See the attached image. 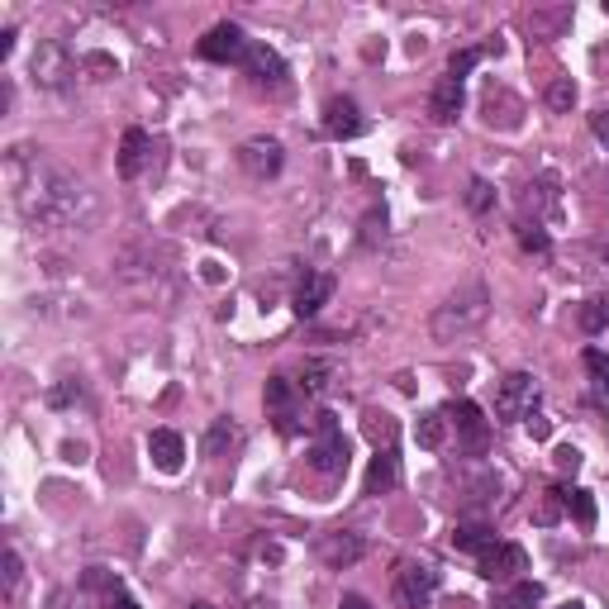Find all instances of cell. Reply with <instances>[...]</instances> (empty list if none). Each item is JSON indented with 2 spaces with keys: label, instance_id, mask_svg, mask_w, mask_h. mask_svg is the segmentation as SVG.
<instances>
[{
  "label": "cell",
  "instance_id": "cell-39",
  "mask_svg": "<svg viewBox=\"0 0 609 609\" xmlns=\"http://www.w3.org/2000/svg\"><path fill=\"white\" fill-rule=\"evenodd\" d=\"M381 238H386V215H381V210H367V215H362V243L376 248Z\"/></svg>",
  "mask_w": 609,
  "mask_h": 609
},
{
  "label": "cell",
  "instance_id": "cell-20",
  "mask_svg": "<svg viewBox=\"0 0 609 609\" xmlns=\"http://www.w3.org/2000/svg\"><path fill=\"white\" fill-rule=\"evenodd\" d=\"M429 115L438 119V124H452V119L462 115V81L438 77V86L429 91Z\"/></svg>",
  "mask_w": 609,
  "mask_h": 609
},
{
  "label": "cell",
  "instance_id": "cell-15",
  "mask_svg": "<svg viewBox=\"0 0 609 609\" xmlns=\"http://www.w3.org/2000/svg\"><path fill=\"white\" fill-rule=\"evenodd\" d=\"M481 105H486V124L491 129H519L524 124V100L514 91H505V86H491Z\"/></svg>",
  "mask_w": 609,
  "mask_h": 609
},
{
  "label": "cell",
  "instance_id": "cell-19",
  "mask_svg": "<svg viewBox=\"0 0 609 609\" xmlns=\"http://www.w3.org/2000/svg\"><path fill=\"white\" fill-rule=\"evenodd\" d=\"M148 452H153V462H158V472H181V462H186V443H181L177 429H153L148 433Z\"/></svg>",
  "mask_w": 609,
  "mask_h": 609
},
{
  "label": "cell",
  "instance_id": "cell-8",
  "mask_svg": "<svg viewBox=\"0 0 609 609\" xmlns=\"http://www.w3.org/2000/svg\"><path fill=\"white\" fill-rule=\"evenodd\" d=\"M433 590H438V571L424 562H400L395 567V600L405 609H429Z\"/></svg>",
  "mask_w": 609,
  "mask_h": 609
},
{
  "label": "cell",
  "instance_id": "cell-17",
  "mask_svg": "<svg viewBox=\"0 0 609 609\" xmlns=\"http://www.w3.org/2000/svg\"><path fill=\"white\" fill-rule=\"evenodd\" d=\"M343 381V367H338L334 357H305V367H300V391L305 395H329Z\"/></svg>",
  "mask_w": 609,
  "mask_h": 609
},
{
  "label": "cell",
  "instance_id": "cell-48",
  "mask_svg": "<svg viewBox=\"0 0 609 609\" xmlns=\"http://www.w3.org/2000/svg\"><path fill=\"white\" fill-rule=\"evenodd\" d=\"M557 609H586V605H581V600H567V605H557Z\"/></svg>",
  "mask_w": 609,
  "mask_h": 609
},
{
  "label": "cell",
  "instance_id": "cell-44",
  "mask_svg": "<svg viewBox=\"0 0 609 609\" xmlns=\"http://www.w3.org/2000/svg\"><path fill=\"white\" fill-rule=\"evenodd\" d=\"M100 609H138V600H134V595H124V590H115V595H105V600H100Z\"/></svg>",
  "mask_w": 609,
  "mask_h": 609
},
{
  "label": "cell",
  "instance_id": "cell-5",
  "mask_svg": "<svg viewBox=\"0 0 609 609\" xmlns=\"http://www.w3.org/2000/svg\"><path fill=\"white\" fill-rule=\"evenodd\" d=\"M533 405H538V381L529 372H510L500 386H495V414L514 424V419H529Z\"/></svg>",
  "mask_w": 609,
  "mask_h": 609
},
{
  "label": "cell",
  "instance_id": "cell-16",
  "mask_svg": "<svg viewBox=\"0 0 609 609\" xmlns=\"http://www.w3.org/2000/svg\"><path fill=\"white\" fill-rule=\"evenodd\" d=\"M324 134L329 138H357L362 134V115H357V100L348 96H334V100H324Z\"/></svg>",
  "mask_w": 609,
  "mask_h": 609
},
{
  "label": "cell",
  "instance_id": "cell-26",
  "mask_svg": "<svg viewBox=\"0 0 609 609\" xmlns=\"http://www.w3.org/2000/svg\"><path fill=\"white\" fill-rule=\"evenodd\" d=\"M448 410H429L419 414V429H414V438H419V448H443V438H448Z\"/></svg>",
  "mask_w": 609,
  "mask_h": 609
},
{
  "label": "cell",
  "instance_id": "cell-45",
  "mask_svg": "<svg viewBox=\"0 0 609 609\" xmlns=\"http://www.w3.org/2000/svg\"><path fill=\"white\" fill-rule=\"evenodd\" d=\"M529 433H533V438H538V443H543V438H548V433H552V424H548V419H543V414H529Z\"/></svg>",
  "mask_w": 609,
  "mask_h": 609
},
{
  "label": "cell",
  "instance_id": "cell-1",
  "mask_svg": "<svg viewBox=\"0 0 609 609\" xmlns=\"http://www.w3.org/2000/svg\"><path fill=\"white\" fill-rule=\"evenodd\" d=\"M5 186L34 229H91L96 219V191L34 143H15L5 153Z\"/></svg>",
  "mask_w": 609,
  "mask_h": 609
},
{
  "label": "cell",
  "instance_id": "cell-40",
  "mask_svg": "<svg viewBox=\"0 0 609 609\" xmlns=\"http://www.w3.org/2000/svg\"><path fill=\"white\" fill-rule=\"evenodd\" d=\"M552 467H557L562 476H576V472H581V452H576V448H557V452H552Z\"/></svg>",
  "mask_w": 609,
  "mask_h": 609
},
{
  "label": "cell",
  "instance_id": "cell-27",
  "mask_svg": "<svg viewBox=\"0 0 609 609\" xmlns=\"http://www.w3.org/2000/svg\"><path fill=\"white\" fill-rule=\"evenodd\" d=\"M562 514H567V495L557 491V486H548V491L538 495V505H533V524H538V529H552Z\"/></svg>",
  "mask_w": 609,
  "mask_h": 609
},
{
  "label": "cell",
  "instance_id": "cell-43",
  "mask_svg": "<svg viewBox=\"0 0 609 609\" xmlns=\"http://www.w3.org/2000/svg\"><path fill=\"white\" fill-rule=\"evenodd\" d=\"M590 134H595V138H600V143L609 148V105H605V110H595V115H590Z\"/></svg>",
  "mask_w": 609,
  "mask_h": 609
},
{
  "label": "cell",
  "instance_id": "cell-46",
  "mask_svg": "<svg viewBox=\"0 0 609 609\" xmlns=\"http://www.w3.org/2000/svg\"><path fill=\"white\" fill-rule=\"evenodd\" d=\"M338 609H372V600H367V595H343Z\"/></svg>",
  "mask_w": 609,
  "mask_h": 609
},
{
  "label": "cell",
  "instance_id": "cell-50",
  "mask_svg": "<svg viewBox=\"0 0 609 609\" xmlns=\"http://www.w3.org/2000/svg\"><path fill=\"white\" fill-rule=\"evenodd\" d=\"M605 15H609V0H605Z\"/></svg>",
  "mask_w": 609,
  "mask_h": 609
},
{
  "label": "cell",
  "instance_id": "cell-22",
  "mask_svg": "<svg viewBox=\"0 0 609 609\" xmlns=\"http://www.w3.org/2000/svg\"><path fill=\"white\" fill-rule=\"evenodd\" d=\"M538 605H543V586H538V581L495 586V609H538Z\"/></svg>",
  "mask_w": 609,
  "mask_h": 609
},
{
  "label": "cell",
  "instance_id": "cell-36",
  "mask_svg": "<svg viewBox=\"0 0 609 609\" xmlns=\"http://www.w3.org/2000/svg\"><path fill=\"white\" fill-rule=\"evenodd\" d=\"M81 590H100V595H115V590H124V586H119V576H115V571L91 567L86 576H81Z\"/></svg>",
  "mask_w": 609,
  "mask_h": 609
},
{
  "label": "cell",
  "instance_id": "cell-31",
  "mask_svg": "<svg viewBox=\"0 0 609 609\" xmlns=\"http://www.w3.org/2000/svg\"><path fill=\"white\" fill-rule=\"evenodd\" d=\"M543 100H548V110H557V115H571V105H576V81L552 77L548 91H543Z\"/></svg>",
  "mask_w": 609,
  "mask_h": 609
},
{
  "label": "cell",
  "instance_id": "cell-24",
  "mask_svg": "<svg viewBox=\"0 0 609 609\" xmlns=\"http://www.w3.org/2000/svg\"><path fill=\"white\" fill-rule=\"evenodd\" d=\"M500 538H495V529H486V524H457L452 529V548L457 552H472V557H481L486 548H495Z\"/></svg>",
  "mask_w": 609,
  "mask_h": 609
},
{
  "label": "cell",
  "instance_id": "cell-28",
  "mask_svg": "<svg viewBox=\"0 0 609 609\" xmlns=\"http://www.w3.org/2000/svg\"><path fill=\"white\" fill-rule=\"evenodd\" d=\"M576 324H581V334H600V329H609V295H590L586 305L576 310Z\"/></svg>",
  "mask_w": 609,
  "mask_h": 609
},
{
  "label": "cell",
  "instance_id": "cell-18",
  "mask_svg": "<svg viewBox=\"0 0 609 609\" xmlns=\"http://www.w3.org/2000/svg\"><path fill=\"white\" fill-rule=\"evenodd\" d=\"M148 158H153V138L143 134V129H124V143H119V177L124 181L143 177Z\"/></svg>",
  "mask_w": 609,
  "mask_h": 609
},
{
  "label": "cell",
  "instance_id": "cell-42",
  "mask_svg": "<svg viewBox=\"0 0 609 609\" xmlns=\"http://www.w3.org/2000/svg\"><path fill=\"white\" fill-rule=\"evenodd\" d=\"M310 429H315V438H324V433H338V414L334 410H315V414H310Z\"/></svg>",
  "mask_w": 609,
  "mask_h": 609
},
{
  "label": "cell",
  "instance_id": "cell-6",
  "mask_svg": "<svg viewBox=\"0 0 609 609\" xmlns=\"http://www.w3.org/2000/svg\"><path fill=\"white\" fill-rule=\"evenodd\" d=\"M448 424H452V433H457V448L467 452V457H481V452H486L491 424H486L481 405H472V400H452V405H448Z\"/></svg>",
  "mask_w": 609,
  "mask_h": 609
},
{
  "label": "cell",
  "instance_id": "cell-35",
  "mask_svg": "<svg viewBox=\"0 0 609 609\" xmlns=\"http://www.w3.org/2000/svg\"><path fill=\"white\" fill-rule=\"evenodd\" d=\"M81 72H91V81H110L119 72V62L110 58V53H86V58H81Z\"/></svg>",
  "mask_w": 609,
  "mask_h": 609
},
{
  "label": "cell",
  "instance_id": "cell-2",
  "mask_svg": "<svg viewBox=\"0 0 609 609\" xmlns=\"http://www.w3.org/2000/svg\"><path fill=\"white\" fill-rule=\"evenodd\" d=\"M486 310H491V295H486L481 281L457 286V291L433 310V338H438V343H457V338H467L472 329L486 324Z\"/></svg>",
  "mask_w": 609,
  "mask_h": 609
},
{
  "label": "cell",
  "instance_id": "cell-9",
  "mask_svg": "<svg viewBox=\"0 0 609 609\" xmlns=\"http://www.w3.org/2000/svg\"><path fill=\"white\" fill-rule=\"evenodd\" d=\"M238 67L248 72L253 86H267V91H281V86H286V62H281V53L267 48V43H248V53H243Z\"/></svg>",
  "mask_w": 609,
  "mask_h": 609
},
{
  "label": "cell",
  "instance_id": "cell-10",
  "mask_svg": "<svg viewBox=\"0 0 609 609\" xmlns=\"http://www.w3.org/2000/svg\"><path fill=\"white\" fill-rule=\"evenodd\" d=\"M281 162H286V153H281V143H276V138H248V143L238 148V167H243L253 181L276 177V172H281Z\"/></svg>",
  "mask_w": 609,
  "mask_h": 609
},
{
  "label": "cell",
  "instance_id": "cell-25",
  "mask_svg": "<svg viewBox=\"0 0 609 609\" xmlns=\"http://www.w3.org/2000/svg\"><path fill=\"white\" fill-rule=\"evenodd\" d=\"M362 433H367V438L376 443V452H381V448H395V433H400V424H395L386 410H367V414H362Z\"/></svg>",
  "mask_w": 609,
  "mask_h": 609
},
{
  "label": "cell",
  "instance_id": "cell-12",
  "mask_svg": "<svg viewBox=\"0 0 609 609\" xmlns=\"http://www.w3.org/2000/svg\"><path fill=\"white\" fill-rule=\"evenodd\" d=\"M243 53H248V39H243V29L238 24H215L205 39H200V58L205 62H243Z\"/></svg>",
  "mask_w": 609,
  "mask_h": 609
},
{
  "label": "cell",
  "instance_id": "cell-38",
  "mask_svg": "<svg viewBox=\"0 0 609 609\" xmlns=\"http://www.w3.org/2000/svg\"><path fill=\"white\" fill-rule=\"evenodd\" d=\"M476 62H481V48H462V53H452V58H448V77L462 81V77H467V72L476 67Z\"/></svg>",
  "mask_w": 609,
  "mask_h": 609
},
{
  "label": "cell",
  "instance_id": "cell-3",
  "mask_svg": "<svg viewBox=\"0 0 609 609\" xmlns=\"http://www.w3.org/2000/svg\"><path fill=\"white\" fill-rule=\"evenodd\" d=\"M81 62L72 58V48L62 39H39V48L29 53V77L39 81L43 91H62V86H72Z\"/></svg>",
  "mask_w": 609,
  "mask_h": 609
},
{
  "label": "cell",
  "instance_id": "cell-14",
  "mask_svg": "<svg viewBox=\"0 0 609 609\" xmlns=\"http://www.w3.org/2000/svg\"><path fill=\"white\" fill-rule=\"evenodd\" d=\"M329 295H334V276H329V272H305V281H300L295 295H291V310L300 319H310V315H319V310L329 305Z\"/></svg>",
  "mask_w": 609,
  "mask_h": 609
},
{
  "label": "cell",
  "instance_id": "cell-49",
  "mask_svg": "<svg viewBox=\"0 0 609 609\" xmlns=\"http://www.w3.org/2000/svg\"><path fill=\"white\" fill-rule=\"evenodd\" d=\"M191 609H215V605H205V600H196V605H191Z\"/></svg>",
  "mask_w": 609,
  "mask_h": 609
},
{
  "label": "cell",
  "instance_id": "cell-7",
  "mask_svg": "<svg viewBox=\"0 0 609 609\" xmlns=\"http://www.w3.org/2000/svg\"><path fill=\"white\" fill-rule=\"evenodd\" d=\"M262 400H267V414L276 419V429H281V433H295V429H300L305 391L295 386L291 376H272V381H267V391H262Z\"/></svg>",
  "mask_w": 609,
  "mask_h": 609
},
{
  "label": "cell",
  "instance_id": "cell-11",
  "mask_svg": "<svg viewBox=\"0 0 609 609\" xmlns=\"http://www.w3.org/2000/svg\"><path fill=\"white\" fill-rule=\"evenodd\" d=\"M367 557V538L362 533H324L319 538V562L324 567H334V571H348V567H357Z\"/></svg>",
  "mask_w": 609,
  "mask_h": 609
},
{
  "label": "cell",
  "instance_id": "cell-41",
  "mask_svg": "<svg viewBox=\"0 0 609 609\" xmlns=\"http://www.w3.org/2000/svg\"><path fill=\"white\" fill-rule=\"evenodd\" d=\"M72 400H81V386H77V381H62V386H53V391H48V405H53V410L72 405Z\"/></svg>",
  "mask_w": 609,
  "mask_h": 609
},
{
  "label": "cell",
  "instance_id": "cell-32",
  "mask_svg": "<svg viewBox=\"0 0 609 609\" xmlns=\"http://www.w3.org/2000/svg\"><path fill=\"white\" fill-rule=\"evenodd\" d=\"M514 234H519V248H524V253H548V229H543V224H533V219H519V229H514Z\"/></svg>",
  "mask_w": 609,
  "mask_h": 609
},
{
  "label": "cell",
  "instance_id": "cell-30",
  "mask_svg": "<svg viewBox=\"0 0 609 609\" xmlns=\"http://www.w3.org/2000/svg\"><path fill=\"white\" fill-rule=\"evenodd\" d=\"M567 514L581 524V529H595V495L590 491H581V486H567Z\"/></svg>",
  "mask_w": 609,
  "mask_h": 609
},
{
  "label": "cell",
  "instance_id": "cell-29",
  "mask_svg": "<svg viewBox=\"0 0 609 609\" xmlns=\"http://www.w3.org/2000/svg\"><path fill=\"white\" fill-rule=\"evenodd\" d=\"M238 438H243V433H238L234 419H215L210 433H205V452H210V457H224L229 448H238Z\"/></svg>",
  "mask_w": 609,
  "mask_h": 609
},
{
  "label": "cell",
  "instance_id": "cell-23",
  "mask_svg": "<svg viewBox=\"0 0 609 609\" xmlns=\"http://www.w3.org/2000/svg\"><path fill=\"white\" fill-rule=\"evenodd\" d=\"M524 210H533V224L538 215H552L557 210V177H538L524 186Z\"/></svg>",
  "mask_w": 609,
  "mask_h": 609
},
{
  "label": "cell",
  "instance_id": "cell-21",
  "mask_svg": "<svg viewBox=\"0 0 609 609\" xmlns=\"http://www.w3.org/2000/svg\"><path fill=\"white\" fill-rule=\"evenodd\" d=\"M395 481H400V457H395V448H381L372 457V467H367V486L362 491L386 495V491H395Z\"/></svg>",
  "mask_w": 609,
  "mask_h": 609
},
{
  "label": "cell",
  "instance_id": "cell-13",
  "mask_svg": "<svg viewBox=\"0 0 609 609\" xmlns=\"http://www.w3.org/2000/svg\"><path fill=\"white\" fill-rule=\"evenodd\" d=\"M305 462H310V472H319V476H343L348 472V438H343V429L315 438Z\"/></svg>",
  "mask_w": 609,
  "mask_h": 609
},
{
  "label": "cell",
  "instance_id": "cell-33",
  "mask_svg": "<svg viewBox=\"0 0 609 609\" xmlns=\"http://www.w3.org/2000/svg\"><path fill=\"white\" fill-rule=\"evenodd\" d=\"M491 205H495V186L486 177H476L472 186H467V210H472V215H486Z\"/></svg>",
  "mask_w": 609,
  "mask_h": 609
},
{
  "label": "cell",
  "instance_id": "cell-37",
  "mask_svg": "<svg viewBox=\"0 0 609 609\" xmlns=\"http://www.w3.org/2000/svg\"><path fill=\"white\" fill-rule=\"evenodd\" d=\"M581 362H586V372L595 376V386H600V391H609V357L600 353V348H586V357H581Z\"/></svg>",
  "mask_w": 609,
  "mask_h": 609
},
{
  "label": "cell",
  "instance_id": "cell-34",
  "mask_svg": "<svg viewBox=\"0 0 609 609\" xmlns=\"http://www.w3.org/2000/svg\"><path fill=\"white\" fill-rule=\"evenodd\" d=\"M20 581H24V562H20V552H15V548H5V590H0V595H5V600H15V595H20Z\"/></svg>",
  "mask_w": 609,
  "mask_h": 609
},
{
  "label": "cell",
  "instance_id": "cell-4",
  "mask_svg": "<svg viewBox=\"0 0 609 609\" xmlns=\"http://www.w3.org/2000/svg\"><path fill=\"white\" fill-rule=\"evenodd\" d=\"M476 571L491 581V586H514V581H524V571H529V552L519 548V543H495L476 557Z\"/></svg>",
  "mask_w": 609,
  "mask_h": 609
},
{
  "label": "cell",
  "instance_id": "cell-47",
  "mask_svg": "<svg viewBox=\"0 0 609 609\" xmlns=\"http://www.w3.org/2000/svg\"><path fill=\"white\" fill-rule=\"evenodd\" d=\"M15 39H20L15 29H5V34H0V58H10V48H15Z\"/></svg>",
  "mask_w": 609,
  "mask_h": 609
}]
</instances>
